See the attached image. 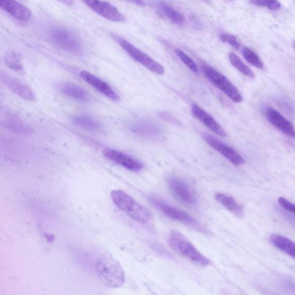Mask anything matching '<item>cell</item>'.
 I'll return each instance as SVG.
<instances>
[{
    "instance_id": "cell-1",
    "label": "cell",
    "mask_w": 295,
    "mask_h": 295,
    "mask_svg": "<svg viewBox=\"0 0 295 295\" xmlns=\"http://www.w3.org/2000/svg\"><path fill=\"white\" fill-rule=\"evenodd\" d=\"M96 270L101 282L108 288H119L125 281L121 264L110 253H104L99 256L96 263Z\"/></svg>"
},
{
    "instance_id": "cell-2",
    "label": "cell",
    "mask_w": 295,
    "mask_h": 295,
    "mask_svg": "<svg viewBox=\"0 0 295 295\" xmlns=\"http://www.w3.org/2000/svg\"><path fill=\"white\" fill-rule=\"evenodd\" d=\"M168 243L171 248L184 257L202 266H207L209 259L198 251L193 244L180 232L175 231L171 233Z\"/></svg>"
},
{
    "instance_id": "cell-3",
    "label": "cell",
    "mask_w": 295,
    "mask_h": 295,
    "mask_svg": "<svg viewBox=\"0 0 295 295\" xmlns=\"http://www.w3.org/2000/svg\"><path fill=\"white\" fill-rule=\"evenodd\" d=\"M50 40L57 47L75 55L83 53V47L75 33L64 27H56L49 31Z\"/></svg>"
},
{
    "instance_id": "cell-4",
    "label": "cell",
    "mask_w": 295,
    "mask_h": 295,
    "mask_svg": "<svg viewBox=\"0 0 295 295\" xmlns=\"http://www.w3.org/2000/svg\"><path fill=\"white\" fill-rule=\"evenodd\" d=\"M201 69L208 80L232 101L235 103L242 102L243 98L237 88L223 74L207 64H202Z\"/></svg>"
},
{
    "instance_id": "cell-5",
    "label": "cell",
    "mask_w": 295,
    "mask_h": 295,
    "mask_svg": "<svg viewBox=\"0 0 295 295\" xmlns=\"http://www.w3.org/2000/svg\"><path fill=\"white\" fill-rule=\"evenodd\" d=\"M112 37L134 60L138 62V63L149 69L151 72L157 73L158 75H164L165 68L158 62L154 60L153 58L135 47L133 45L124 39L116 36H112Z\"/></svg>"
},
{
    "instance_id": "cell-6",
    "label": "cell",
    "mask_w": 295,
    "mask_h": 295,
    "mask_svg": "<svg viewBox=\"0 0 295 295\" xmlns=\"http://www.w3.org/2000/svg\"><path fill=\"white\" fill-rule=\"evenodd\" d=\"M201 137H203L206 142L208 143L209 146L222 155L232 164L239 166L243 165L245 163V161H244L241 155L236 152L232 147L219 140V139L206 133H202Z\"/></svg>"
},
{
    "instance_id": "cell-7",
    "label": "cell",
    "mask_w": 295,
    "mask_h": 295,
    "mask_svg": "<svg viewBox=\"0 0 295 295\" xmlns=\"http://www.w3.org/2000/svg\"><path fill=\"white\" fill-rule=\"evenodd\" d=\"M170 192L177 200L186 205H193L197 203L195 193L184 181L177 177H170L168 180Z\"/></svg>"
},
{
    "instance_id": "cell-8",
    "label": "cell",
    "mask_w": 295,
    "mask_h": 295,
    "mask_svg": "<svg viewBox=\"0 0 295 295\" xmlns=\"http://www.w3.org/2000/svg\"><path fill=\"white\" fill-rule=\"evenodd\" d=\"M151 201L155 207L165 213L170 218L197 229L200 228V224L188 213L174 208L160 200L153 199L151 200Z\"/></svg>"
},
{
    "instance_id": "cell-9",
    "label": "cell",
    "mask_w": 295,
    "mask_h": 295,
    "mask_svg": "<svg viewBox=\"0 0 295 295\" xmlns=\"http://www.w3.org/2000/svg\"><path fill=\"white\" fill-rule=\"evenodd\" d=\"M90 9L110 21L114 22H124L126 18L114 6L101 0H84Z\"/></svg>"
},
{
    "instance_id": "cell-10",
    "label": "cell",
    "mask_w": 295,
    "mask_h": 295,
    "mask_svg": "<svg viewBox=\"0 0 295 295\" xmlns=\"http://www.w3.org/2000/svg\"><path fill=\"white\" fill-rule=\"evenodd\" d=\"M0 79L6 87L22 99L29 101L36 99V95L32 89L23 81L3 72L0 74Z\"/></svg>"
},
{
    "instance_id": "cell-11",
    "label": "cell",
    "mask_w": 295,
    "mask_h": 295,
    "mask_svg": "<svg viewBox=\"0 0 295 295\" xmlns=\"http://www.w3.org/2000/svg\"><path fill=\"white\" fill-rule=\"evenodd\" d=\"M103 154L109 160L131 172H137L143 168V166L141 163L118 151L111 149H104Z\"/></svg>"
},
{
    "instance_id": "cell-12",
    "label": "cell",
    "mask_w": 295,
    "mask_h": 295,
    "mask_svg": "<svg viewBox=\"0 0 295 295\" xmlns=\"http://www.w3.org/2000/svg\"><path fill=\"white\" fill-rule=\"evenodd\" d=\"M264 114L267 121L278 128L282 133L295 138V129L293 124L286 119L281 113L271 107H266Z\"/></svg>"
},
{
    "instance_id": "cell-13",
    "label": "cell",
    "mask_w": 295,
    "mask_h": 295,
    "mask_svg": "<svg viewBox=\"0 0 295 295\" xmlns=\"http://www.w3.org/2000/svg\"><path fill=\"white\" fill-rule=\"evenodd\" d=\"M80 77L87 83L91 85L92 87L95 88L98 90L107 97L108 98L114 101H118L119 97L117 94L114 91L109 85L101 80L99 77L93 75V74L87 71H81L80 73Z\"/></svg>"
},
{
    "instance_id": "cell-14",
    "label": "cell",
    "mask_w": 295,
    "mask_h": 295,
    "mask_svg": "<svg viewBox=\"0 0 295 295\" xmlns=\"http://www.w3.org/2000/svg\"><path fill=\"white\" fill-rule=\"evenodd\" d=\"M192 114L199 121L210 129L213 133L221 137H226L227 135L226 130L217 122L212 116L206 112L197 104H193L192 107Z\"/></svg>"
},
{
    "instance_id": "cell-15",
    "label": "cell",
    "mask_w": 295,
    "mask_h": 295,
    "mask_svg": "<svg viewBox=\"0 0 295 295\" xmlns=\"http://www.w3.org/2000/svg\"><path fill=\"white\" fill-rule=\"evenodd\" d=\"M0 7L18 20L27 21L32 18L30 10L15 0H0Z\"/></svg>"
},
{
    "instance_id": "cell-16",
    "label": "cell",
    "mask_w": 295,
    "mask_h": 295,
    "mask_svg": "<svg viewBox=\"0 0 295 295\" xmlns=\"http://www.w3.org/2000/svg\"><path fill=\"white\" fill-rule=\"evenodd\" d=\"M57 88L62 94L80 102H88L90 95L84 89L70 82H61L57 85Z\"/></svg>"
},
{
    "instance_id": "cell-17",
    "label": "cell",
    "mask_w": 295,
    "mask_h": 295,
    "mask_svg": "<svg viewBox=\"0 0 295 295\" xmlns=\"http://www.w3.org/2000/svg\"><path fill=\"white\" fill-rule=\"evenodd\" d=\"M131 130L143 137L150 138H157L160 137L161 130L159 126L153 122L139 121L130 126Z\"/></svg>"
},
{
    "instance_id": "cell-18",
    "label": "cell",
    "mask_w": 295,
    "mask_h": 295,
    "mask_svg": "<svg viewBox=\"0 0 295 295\" xmlns=\"http://www.w3.org/2000/svg\"><path fill=\"white\" fill-rule=\"evenodd\" d=\"M126 213L130 218L139 223H149L153 218V213L149 209L135 201Z\"/></svg>"
},
{
    "instance_id": "cell-19",
    "label": "cell",
    "mask_w": 295,
    "mask_h": 295,
    "mask_svg": "<svg viewBox=\"0 0 295 295\" xmlns=\"http://www.w3.org/2000/svg\"><path fill=\"white\" fill-rule=\"evenodd\" d=\"M270 240L274 246L295 259V243L292 240L281 235H271Z\"/></svg>"
},
{
    "instance_id": "cell-20",
    "label": "cell",
    "mask_w": 295,
    "mask_h": 295,
    "mask_svg": "<svg viewBox=\"0 0 295 295\" xmlns=\"http://www.w3.org/2000/svg\"><path fill=\"white\" fill-rule=\"evenodd\" d=\"M215 199L228 210L234 213L236 216L241 217L244 215V209L241 205L236 202L234 198L223 193H216Z\"/></svg>"
},
{
    "instance_id": "cell-21",
    "label": "cell",
    "mask_w": 295,
    "mask_h": 295,
    "mask_svg": "<svg viewBox=\"0 0 295 295\" xmlns=\"http://www.w3.org/2000/svg\"><path fill=\"white\" fill-rule=\"evenodd\" d=\"M72 121L74 125L89 131L98 130L101 127L100 123L90 116L79 115L73 116Z\"/></svg>"
},
{
    "instance_id": "cell-22",
    "label": "cell",
    "mask_w": 295,
    "mask_h": 295,
    "mask_svg": "<svg viewBox=\"0 0 295 295\" xmlns=\"http://www.w3.org/2000/svg\"><path fill=\"white\" fill-rule=\"evenodd\" d=\"M112 201L121 211L126 212L134 200L122 190H113L111 194Z\"/></svg>"
},
{
    "instance_id": "cell-23",
    "label": "cell",
    "mask_w": 295,
    "mask_h": 295,
    "mask_svg": "<svg viewBox=\"0 0 295 295\" xmlns=\"http://www.w3.org/2000/svg\"><path fill=\"white\" fill-rule=\"evenodd\" d=\"M158 6L160 9L162 13L165 16L170 19V20L175 24L178 25H184L185 22V18L183 15L179 13L176 10L167 4L165 2L161 1L159 2Z\"/></svg>"
},
{
    "instance_id": "cell-24",
    "label": "cell",
    "mask_w": 295,
    "mask_h": 295,
    "mask_svg": "<svg viewBox=\"0 0 295 295\" xmlns=\"http://www.w3.org/2000/svg\"><path fill=\"white\" fill-rule=\"evenodd\" d=\"M229 59H230L231 64L236 69H238L240 73L248 77H250V78H254L255 76L254 73L243 63L236 54L234 53H230L229 54Z\"/></svg>"
},
{
    "instance_id": "cell-25",
    "label": "cell",
    "mask_w": 295,
    "mask_h": 295,
    "mask_svg": "<svg viewBox=\"0 0 295 295\" xmlns=\"http://www.w3.org/2000/svg\"><path fill=\"white\" fill-rule=\"evenodd\" d=\"M7 65L13 71L22 73L23 72V67L21 59L19 54L14 52H11L7 54L5 58Z\"/></svg>"
},
{
    "instance_id": "cell-26",
    "label": "cell",
    "mask_w": 295,
    "mask_h": 295,
    "mask_svg": "<svg viewBox=\"0 0 295 295\" xmlns=\"http://www.w3.org/2000/svg\"><path fill=\"white\" fill-rule=\"evenodd\" d=\"M9 114L6 115L7 118L5 121L6 125L19 131H26L29 130L28 128L19 119L16 115L13 114Z\"/></svg>"
},
{
    "instance_id": "cell-27",
    "label": "cell",
    "mask_w": 295,
    "mask_h": 295,
    "mask_svg": "<svg viewBox=\"0 0 295 295\" xmlns=\"http://www.w3.org/2000/svg\"><path fill=\"white\" fill-rule=\"evenodd\" d=\"M242 54L245 60L252 65L258 69H263V64L257 54L251 49L244 47L242 49Z\"/></svg>"
},
{
    "instance_id": "cell-28",
    "label": "cell",
    "mask_w": 295,
    "mask_h": 295,
    "mask_svg": "<svg viewBox=\"0 0 295 295\" xmlns=\"http://www.w3.org/2000/svg\"><path fill=\"white\" fill-rule=\"evenodd\" d=\"M176 53L180 60L194 73L199 72L198 66L191 58L179 49H176Z\"/></svg>"
},
{
    "instance_id": "cell-29",
    "label": "cell",
    "mask_w": 295,
    "mask_h": 295,
    "mask_svg": "<svg viewBox=\"0 0 295 295\" xmlns=\"http://www.w3.org/2000/svg\"><path fill=\"white\" fill-rule=\"evenodd\" d=\"M252 5L265 7L271 11H277L280 9V4L277 0H250Z\"/></svg>"
},
{
    "instance_id": "cell-30",
    "label": "cell",
    "mask_w": 295,
    "mask_h": 295,
    "mask_svg": "<svg viewBox=\"0 0 295 295\" xmlns=\"http://www.w3.org/2000/svg\"><path fill=\"white\" fill-rule=\"evenodd\" d=\"M220 39L221 41L227 43V44L231 45L232 48L236 50H238L240 48V43L237 40V39L234 36L226 34H223L220 35Z\"/></svg>"
},
{
    "instance_id": "cell-31",
    "label": "cell",
    "mask_w": 295,
    "mask_h": 295,
    "mask_svg": "<svg viewBox=\"0 0 295 295\" xmlns=\"http://www.w3.org/2000/svg\"><path fill=\"white\" fill-rule=\"evenodd\" d=\"M278 203L281 207L285 209L286 211L292 213L295 215V205L290 201L287 200L284 197H279L278 200Z\"/></svg>"
},
{
    "instance_id": "cell-32",
    "label": "cell",
    "mask_w": 295,
    "mask_h": 295,
    "mask_svg": "<svg viewBox=\"0 0 295 295\" xmlns=\"http://www.w3.org/2000/svg\"><path fill=\"white\" fill-rule=\"evenodd\" d=\"M58 1L68 6H72L73 5V0H58Z\"/></svg>"
},
{
    "instance_id": "cell-33",
    "label": "cell",
    "mask_w": 295,
    "mask_h": 295,
    "mask_svg": "<svg viewBox=\"0 0 295 295\" xmlns=\"http://www.w3.org/2000/svg\"><path fill=\"white\" fill-rule=\"evenodd\" d=\"M131 1H133L135 4L139 6H144L145 4L143 2L142 0H131Z\"/></svg>"
},
{
    "instance_id": "cell-34",
    "label": "cell",
    "mask_w": 295,
    "mask_h": 295,
    "mask_svg": "<svg viewBox=\"0 0 295 295\" xmlns=\"http://www.w3.org/2000/svg\"><path fill=\"white\" fill-rule=\"evenodd\" d=\"M54 236L53 235H47V237H46V238H47L48 241L51 242L52 241V240H54Z\"/></svg>"
},
{
    "instance_id": "cell-35",
    "label": "cell",
    "mask_w": 295,
    "mask_h": 295,
    "mask_svg": "<svg viewBox=\"0 0 295 295\" xmlns=\"http://www.w3.org/2000/svg\"><path fill=\"white\" fill-rule=\"evenodd\" d=\"M294 48H295V45H294Z\"/></svg>"
}]
</instances>
